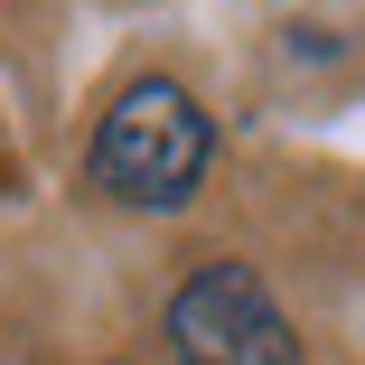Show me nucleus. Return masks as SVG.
I'll use <instances>...</instances> for the list:
<instances>
[{
  "label": "nucleus",
  "instance_id": "nucleus-1",
  "mask_svg": "<svg viewBox=\"0 0 365 365\" xmlns=\"http://www.w3.org/2000/svg\"><path fill=\"white\" fill-rule=\"evenodd\" d=\"M206 150H215V131H206L197 94L169 85V76H140V85L113 94V113H103V131H94V187L122 197V206L169 215V206L197 197Z\"/></svg>",
  "mask_w": 365,
  "mask_h": 365
},
{
  "label": "nucleus",
  "instance_id": "nucleus-2",
  "mask_svg": "<svg viewBox=\"0 0 365 365\" xmlns=\"http://www.w3.org/2000/svg\"><path fill=\"white\" fill-rule=\"evenodd\" d=\"M169 356L178 365H300V337L253 262H197L169 290Z\"/></svg>",
  "mask_w": 365,
  "mask_h": 365
}]
</instances>
